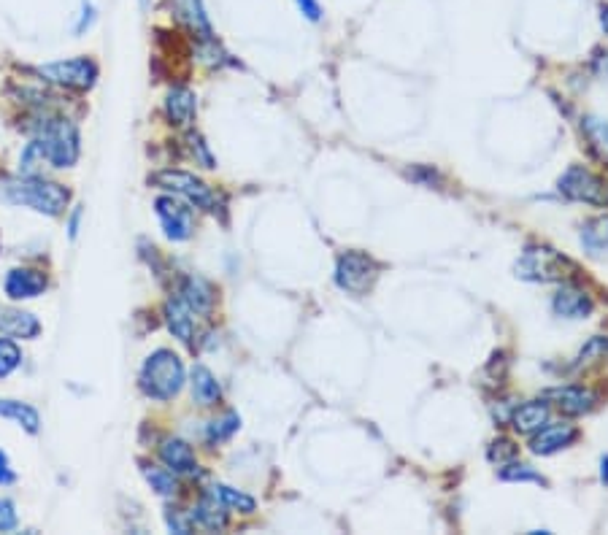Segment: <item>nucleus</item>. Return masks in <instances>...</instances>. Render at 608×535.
Here are the masks:
<instances>
[{
  "instance_id": "39",
  "label": "nucleus",
  "mask_w": 608,
  "mask_h": 535,
  "mask_svg": "<svg viewBox=\"0 0 608 535\" xmlns=\"http://www.w3.org/2000/svg\"><path fill=\"white\" fill-rule=\"evenodd\" d=\"M600 481H603V484H608V454H603V457H600Z\"/></svg>"
},
{
  "instance_id": "8",
  "label": "nucleus",
  "mask_w": 608,
  "mask_h": 535,
  "mask_svg": "<svg viewBox=\"0 0 608 535\" xmlns=\"http://www.w3.org/2000/svg\"><path fill=\"white\" fill-rule=\"evenodd\" d=\"M38 76H44L46 82L60 84L65 90H90L95 79H98V65L90 57H73V60H60V63H49L38 68Z\"/></svg>"
},
{
  "instance_id": "10",
  "label": "nucleus",
  "mask_w": 608,
  "mask_h": 535,
  "mask_svg": "<svg viewBox=\"0 0 608 535\" xmlns=\"http://www.w3.org/2000/svg\"><path fill=\"white\" fill-rule=\"evenodd\" d=\"M155 214L163 225L165 236L171 241H187L195 230V219L192 211L184 206L182 200H176V195H163L155 200Z\"/></svg>"
},
{
  "instance_id": "24",
  "label": "nucleus",
  "mask_w": 608,
  "mask_h": 535,
  "mask_svg": "<svg viewBox=\"0 0 608 535\" xmlns=\"http://www.w3.org/2000/svg\"><path fill=\"white\" fill-rule=\"evenodd\" d=\"M581 133L587 138L592 155L598 157L600 163L608 165V119L584 117L581 119Z\"/></svg>"
},
{
  "instance_id": "37",
  "label": "nucleus",
  "mask_w": 608,
  "mask_h": 535,
  "mask_svg": "<svg viewBox=\"0 0 608 535\" xmlns=\"http://www.w3.org/2000/svg\"><path fill=\"white\" fill-rule=\"evenodd\" d=\"M14 479H17V476H14V471H11L9 457L0 452V484H11Z\"/></svg>"
},
{
  "instance_id": "28",
  "label": "nucleus",
  "mask_w": 608,
  "mask_h": 535,
  "mask_svg": "<svg viewBox=\"0 0 608 535\" xmlns=\"http://www.w3.org/2000/svg\"><path fill=\"white\" fill-rule=\"evenodd\" d=\"M144 476L146 481L152 484V490H155L157 495H163V498H171V495H176V490H179L173 471H165V468H157V465H144Z\"/></svg>"
},
{
  "instance_id": "26",
  "label": "nucleus",
  "mask_w": 608,
  "mask_h": 535,
  "mask_svg": "<svg viewBox=\"0 0 608 535\" xmlns=\"http://www.w3.org/2000/svg\"><path fill=\"white\" fill-rule=\"evenodd\" d=\"M608 360V336H592L581 352L573 360V371H587L592 365H600Z\"/></svg>"
},
{
  "instance_id": "9",
  "label": "nucleus",
  "mask_w": 608,
  "mask_h": 535,
  "mask_svg": "<svg viewBox=\"0 0 608 535\" xmlns=\"http://www.w3.org/2000/svg\"><path fill=\"white\" fill-rule=\"evenodd\" d=\"M544 398L565 417H584V414L598 409L600 403L598 392L590 390V387H581V384H565V387L546 390Z\"/></svg>"
},
{
  "instance_id": "29",
  "label": "nucleus",
  "mask_w": 608,
  "mask_h": 535,
  "mask_svg": "<svg viewBox=\"0 0 608 535\" xmlns=\"http://www.w3.org/2000/svg\"><path fill=\"white\" fill-rule=\"evenodd\" d=\"M214 490H217V495L230 511H241V514H252V511H255V498H249L244 492L233 490V487H227V484H217Z\"/></svg>"
},
{
  "instance_id": "38",
  "label": "nucleus",
  "mask_w": 608,
  "mask_h": 535,
  "mask_svg": "<svg viewBox=\"0 0 608 535\" xmlns=\"http://www.w3.org/2000/svg\"><path fill=\"white\" fill-rule=\"evenodd\" d=\"M92 19H95V11H92V6H84V11H82V22H79V25H76V30H79V33H82L84 28H90Z\"/></svg>"
},
{
  "instance_id": "36",
  "label": "nucleus",
  "mask_w": 608,
  "mask_h": 535,
  "mask_svg": "<svg viewBox=\"0 0 608 535\" xmlns=\"http://www.w3.org/2000/svg\"><path fill=\"white\" fill-rule=\"evenodd\" d=\"M298 3V9L303 11V17L311 19V22H319L322 19V9H319L317 0H295Z\"/></svg>"
},
{
  "instance_id": "3",
  "label": "nucleus",
  "mask_w": 608,
  "mask_h": 535,
  "mask_svg": "<svg viewBox=\"0 0 608 535\" xmlns=\"http://www.w3.org/2000/svg\"><path fill=\"white\" fill-rule=\"evenodd\" d=\"M33 144L52 168H71L79 160V130L68 119H49Z\"/></svg>"
},
{
  "instance_id": "41",
  "label": "nucleus",
  "mask_w": 608,
  "mask_h": 535,
  "mask_svg": "<svg viewBox=\"0 0 608 535\" xmlns=\"http://www.w3.org/2000/svg\"><path fill=\"white\" fill-rule=\"evenodd\" d=\"M600 28H603V33L608 36V6H603V9H600Z\"/></svg>"
},
{
  "instance_id": "27",
  "label": "nucleus",
  "mask_w": 608,
  "mask_h": 535,
  "mask_svg": "<svg viewBox=\"0 0 608 535\" xmlns=\"http://www.w3.org/2000/svg\"><path fill=\"white\" fill-rule=\"evenodd\" d=\"M238 427H241V417L236 411H225L222 417L211 422L209 430H206V438H209V444H225V441L236 436Z\"/></svg>"
},
{
  "instance_id": "31",
  "label": "nucleus",
  "mask_w": 608,
  "mask_h": 535,
  "mask_svg": "<svg viewBox=\"0 0 608 535\" xmlns=\"http://www.w3.org/2000/svg\"><path fill=\"white\" fill-rule=\"evenodd\" d=\"M22 363V352L11 338H0V379H6L11 373L17 371Z\"/></svg>"
},
{
  "instance_id": "22",
  "label": "nucleus",
  "mask_w": 608,
  "mask_h": 535,
  "mask_svg": "<svg viewBox=\"0 0 608 535\" xmlns=\"http://www.w3.org/2000/svg\"><path fill=\"white\" fill-rule=\"evenodd\" d=\"M165 322H168V330L182 344H192V338H195V317H192V309L184 300H168L165 303Z\"/></svg>"
},
{
  "instance_id": "15",
  "label": "nucleus",
  "mask_w": 608,
  "mask_h": 535,
  "mask_svg": "<svg viewBox=\"0 0 608 535\" xmlns=\"http://www.w3.org/2000/svg\"><path fill=\"white\" fill-rule=\"evenodd\" d=\"M3 290L11 300H33L38 295H44L46 290V276L36 268H14V271L6 276V284Z\"/></svg>"
},
{
  "instance_id": "32",
  "label": "nucleus",
  "mask_w": 608,
  "mask_h": 535,
  "mask_svg": "<svg viewBox=\"0 0 608 535\" xmlns=\"http://www.w3.org/2000/svg\"><path fill=\"white\" fill-rule=\"evenodd\" d=\"M519 454V446L511 441V438H498V441H492L490 452H487V457H490L492 463L498 465H506V463H514Z\"/></svg>"
},
{
  "instance_id": "7",
  "label": "nucleus",
  "mask_w": 608,
  "mask_h": 535,
  "mask_svg": "<svg viewBox=\"0 0 608 535\" xmlns=\"http://www.w3.org/2000/svg\"><path fill=\"white\" fill-rule=\"evenodd\" d=\"M560 195L587 206H608V182L584 165H571L557 182Z\"/></svg>"
},
{
  "instance_id": "6",
  "label": "nucleus",
  "mask_w": 608,
  "mask_h": 535,
  "mask_svg": "<svg viewBox=\"0 0 608 535\" xmlns=\"http://www.w3.org/2000/svg\"><path fill=\"white\" fill-rule=\"evenodd\" d=\"M379 279V263L365 252H344L336 263V284L349 295H368Z\"/></svg>"
},
{
  "instance_id": "17",
  "label": "nucleus",
  "mask_w": 608,
  "mask_h": 535,
  "mask_svg": "<svg viewBox=\"0 0 608 535\" xmlns=\"http://www.w3.org/2000/svg\"><path fill=\"white\" fill-rule=\"evenodd\" d=\"M179 300L190 306L192 314H211L214 303H217V292L206 279L184 276L182 284H179Z\"/></svg>"
},
{
  "instance_id": "25",
  "label": "nucleus",
  "mask_w": 608,
  "mask_h": 535,
  "mask_svg": "<svg viewBox=\"0 0 608 535\" xmlns=\"http://www.w3.org/2000/svg\"><path fill=\"white\" fill-rule=\"evenodd\" d=\"M0 417L17 422V425L25 427L28 433H38V427H41L38 411L33 409V406H28V403H19V400L0 398Z\"/></svg>"
},
{
  "instance_id": "18",
  "label": "nucleus",
  "mask_w": 608,
  "mask_h": 535,
  "mask_svg": "<svg viewBox=\"0 0 608 535\" xmlns=\"http://www.w3.org/2000/svg\"><path fill=\"white\" fill-rule=\"evenodd\" d=\"M230 508L222 503V498L217 495V490L211 487L209 492H203L198 500V506H195V511H192V519L198 522L200 527H206V530H222V527L227 525V514Z\"/></svg>"
},
{
  "instance_id": "30",
  "label": "nucleus",
  "mask_w": 608,
  "mask_h": 535,
  "mask_svg": "<svg viewBox=\"0 0 608 535\" xmlns=\"http://www.w3.org/2000/svg\"><path fill=\"white\" fill-rule=\"evenodd\" d=\"M500 479L503 481H527V484H546V479L538 471H533L525 463H506L500 468Z\"/></svg>"
},
{
  "instance_id": "14",
  "label": "nucleus",
  "mask_w": 608,
  "mask_h": 535,
  "mask_svg": "<svg viewBox=\"0 0 608 535\" xmlns=\"http://www.w3.org/2000/svg\"><path fill=\"white\" fill-rule=\"evenodd\" d=\"M549 417H552L549 400H527V403H519L517 409L511 411L509 422L519 436H533L536 430H541L549 422Z\"/></svg>"
},
{
  "instance_id": "4",
  "label": "nucleus",
  "mask_w": 608,
  "mask_h": 535,
  "mask_svg": "<svg viewBox=\"0 0 608 535\" xmlns=\"http://www.w3.org/2000/svg\"><path fill=\"white\" fill-rule=\"evenodd\" d=\"M517 276L525 282L552 284V282H568V271H573V265L568 257L552 249V246H527L522 257L517 260Z\"/></svg>"
},
{
  "instance_id": "1",
  "label": "nucleus",
  "mask_w": 608,
  "mask_h": 535,
  "mask_svg": "<svg viewBox=\"0 0 608 535\" xmlns=\"http://www.w3.org/2000/svg\"><path fill=\"white\" fill-rule=\"evenodd\" d=\"M0 200L11 206H25L46 217H60L65 206L71 203V190L60 182L25 176V179H3L0 182Z\"/></svg>"
},
{
  "instance_id": "42",
  "label": "nucleus",
  "mask_w": 608,
  "mask_h": 535,
  "mask_svg": "<svg viewBox=\"0 0 608 535\" xmlns=\"http://www.w3.org/2000/svg\"><path fill=\"white\" fill-rule=\"evenodd\" d=\"M138 3H141V9H146V6H149V0H138Z\"/></svg>"
},
{
  "instance_id": "16",
  "label": "nucleus",
  "mask_w": 608,
  "mask_h": 535,
  "mask_svg": "<svg viewBox=\"0 0 608 535\" xmlns=\"http://www.w3.org/2000/svg\"><path fill=\"white\" fill-rule=\"evenodd\" d=\"M579 244L587 257L608 263V214L587 219L579 230Z\"/></svg>"
},
{
  "instance_id": "12",
  "label": "nucleus",
  "mask_w": 608,
  "mask_h": 535,
  "mask_svg": "<svg viewBox=\"0 0 608 535\" xmlns=\"http://www.w3.org/2000/svg\"><path fill=\"white\" fill-rule=\"evenodd\" d=\"M552 311L560 319H573V322H581V319H590L592 311H595V300L584 287L573 282H563V287L554 292L552 298Z\"/></svg>"
},
{
  "instance_id": "21",
  "label": "nucleus",
  "mask_w": 608,
  "mask_h": 535,
  "mask_svg": "<svg viewBox=\"0 0 608 535\" xmlns=\"http://www.w3.org/2000/svg\"><path fill=\"white\" fill-rule=\"evenodd\" d=\"M0 333L14 338H36L41 333V322L28 311L0 306Z\"/></svg>"
},
{
  "instance_id": "5",
  "label": "nucleus",
  "mask_w": 608,
  "mask_h": 535,
  "mask_svg": "<svg viewBox=\"0 0 608 535\" xmlns=\"http://www.w3.org/2000/svg\"><path fill=\"white\" fill-rule=\"evenodd\" d=\"M152 182H155L160 190L171 192V195H176V198L187 200V203L195 206V209L217 211V206H219L217 192L211 190L209 184L203 182V179H198L195 173L160 171L152 176Z\"/></svg>"
},
{
  "instance_id": "33",
  "label": "nucleus",
  "mask_w": 608,
  "mask_h": 535,
  "mask_svg": "<svg viewBox=\"0 0 608 535\" xmlns=\"http://www.w3.org/2000/svg\"><path fill=\"white\" fill-rule=\"evenodd\" d=\"M190 152H192V157L203 165V168H217V160L211 157L209 146H206V141H203L198 133H190Z\"/></svg>"
},
{
  "instance_id": "19",
  "label": "nucleus",
  "mask_w": 608,
  "mask_h": 535,
  "mask_svg": "<svg viewBox=\"0 0 608 535\" xmlns=\"http://www.w3.org/2000/svg\"><path fill=\"white\" fill-rule=\"evenodd\" d=\"M198 114V98L195 92L187 90V87H173L165 98V117L171 119L173 125L187 127L192 125V119Z\"/></svg>"
},
{
  "instance_id": "35",
  "label": "nucleus",
  "mask_w": 608,
  "mask_h": 535,
  "mask_svg": "<svg viewBox=\"0 0 608 535\" xmlns=\"http://www.w3.org/2000/svg\"><path fill=\"white\" fill-rule=\"evenodd\" d=\"M17 527V514L11 503H0V530H14Z\"/></svg>"
},
{
  "instance_id": "23",
  "label": "nucleus",
  "mask_w": 608,
  "mask_h": 535,
  "mask_svg": "<svg viewBox=\"0 0 608 535\" xmlns=\"http://www.w3.org/2000/svg\"><path fill=\"white\" fill-rule=\"evenodd\" d=\"M190 384H192V398L200 406H217L219 398H222V387H219L217 376L206 368V365H195L190 373Z\"/></svg>"
},
{
  "instance_id": "34",
  "label": "nucleus",
  "mask_w": 608,
  "mask_h": 535,
  "mask_svg": "<svg viewBox=\"0 0 608 535\" xmlns=\"http://www.w3.org/2000/svg\"><path fill=\"white\" fill-rule=\"evenodd\" d=\"M168 527H171L173 533H190L192 525H195V519L192 517H182V514H168Z\"/></svg>"
},
{
  "instance_id": "2",
  "label": "nucleus",
  "mask_w": 608,
  "mask_h": 535,
  "mask_svg": "<svg viewBox=\"0 0 608 535\" xmlns=\"http://www.w3.org/2000/svg\"><path fill=\"white\" fill-rule=\"evenodd\" d=\"M138 381H141L144 395H149V398L173 400L182 392L184 381H187L182 357L173 354L171 349H157V352L146 357Z\"/></svg>"
},
{
  "instance_id": "20",
  "label": "nucleus",
  "mask_w": 608,
  "mask_h": 535,
  "mask_svg": "<svg viewBox=\"0 0 608 535\" xmlns=\"http://www.w3.org/2000/svg\"><path fill=\"white\" fill-rule=\"evenodd\" d=\"M160 457H163L165 468H171L173 473H187V476H192V473L198 471V457L192 452V446L187 444V441H182V438L165 441V444L160 446Z\"/></svg>"
},
{
  "instance_id": "40",
  "label": "nucleus",
  "mask_w": 608,
  "mask_h": 535,
  "mask_svg": "<svg viewBox=\"0 0 608 535\" xmlns=\"http://www.w3.org/2000/svg\"><path fill=\"white\" fill-rule=\"evenodd\" d=\"M79 219H82V211L76 209V211H73V217H71V225H68V227H71V236H76V233H79Z\"/></svg>"
},
{
  "instance_id": "11",
  "label": "nucleus",
  "mask_w": 608,
  "mask_h": 535,
  "mask_svg": "<svg viewBox=\"0 0 608 535\" xmlns=\"http://www.w3.org/2000/svg\"><path fill=\"white\" fill-rule=\"evenodd\" d=\"M579 427L568 425V422H557V425H549L546 422L541 430H536L530 436V452L538 454V457H552L557 452H565L571 449L576 441H579Z\"/></svg>"
},
{
  "instance_id": "13",
  "label": "nucleus",
  "mask_w": 608,
  "mask_h": 535,
  "mask_svg": "<svg viewBox=\"0 0 608 535\" xmlns=\"http://www.w3.org/2000/svg\"><path fill=\"white\" fill-rule=\"evenodd\" d=\"M171 17L176 25H182L187 33L198 36L200 41L206 38H214V30L209 25V17H206V9H203V0H168L165 3Z\"/></svg>"
}]
</instances>
